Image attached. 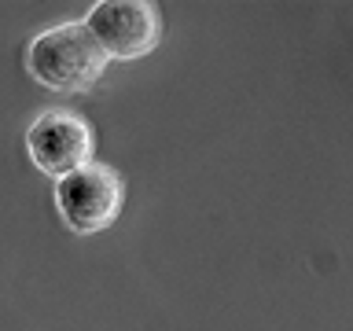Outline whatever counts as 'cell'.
I'll list each match as a JSON object with an SVG mask.
<instances>
[{"label":"cell","mask_w":353,"mask_h":331,"mask_svg":"<svg viewBox=\"0 0 353 331\" xmlns=\"http://www.w3.org/2000/svg\"><path fill=\"white\" fill-rule=\"evenodd\" d=\"M26 74L48 92L77 96L99 85L107 74V55L99 52L81 19L55 22L33 33L26 44Z\"/></svg>","instance_id":"1"},{"label":"cell","mask_w":353,"mask_h":331,"mask_svg":"<svg viewBox=\"0 0 353 331\" xmlns=\"http://www.w3.org/2000/svg\"><path fill=\"white\" fill-rule=\"evenodd\" d=\"M55 210L74 236H96L110 228L125 210V177L114 166L88 162L55 181Z\"/></svg>","instance_id":"2"},{"label":"cell","mask_w":353,"mask_h":331,"mask_svg":"<svg viewBox=\"0 0 353 331\" xmlns=\"http://www.w3.org/2000/svg\"><path fill=\"white\" fill-rule=\"evenodd\" d=\"M81 22L107 63L143 59L162 41V11L151 0H99L85 11Z\"/></svg>","instance_id":"3"},{"label":"cell","mask_w":353,"mask_h":331,"mask_svg":"<svg viewBox=\"0 0 353 331\" xmlns=\"http://www.w3.org/2000/svg\"><path fill=\"white\" fill-rule=\"evenodd\" d=\"M26 154L44 177H59L81 170L96 154V129L85 114L70 107H48L30 121L26 129Z\"/></svg>","instance_id":"4"}]
</instances>
